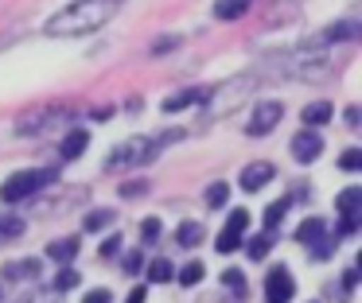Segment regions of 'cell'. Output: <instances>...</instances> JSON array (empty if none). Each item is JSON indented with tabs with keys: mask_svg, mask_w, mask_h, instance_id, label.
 Masks as SVG:
<instances>
[{
	"mask_svg": "<svg viewBox=\"0 0 362 303\" xmlns=\"http://www.w3.org/2000/svg\"><path fill=\"white\" fill-rule=\"evenodd\" d=\"M121 0H74V4H66L63 12H55L47 20V35H90V31L105 28V23L117 16Z\"/></svg>",
	"mask_w": 362,
	"mask_h": 303,
	"instance_id": "1",
	"label": "cell"
},
{
	"mask_svg": "<svg viewBox=\"0 0 362 303\" xmlns=\"http://www.w3.org/2000/svg\"><path fill=\"white\" fill-rule=\"evenodd\" d=\"M253 82H257L253 74H238V78H230L226 85H218V90H206L203 113H206V117H226V113H234V109L242 105L245 97H250Z\"/></svg>",
	"mask_w": 362,
	"mask_h": 303,
	"instance_id": "2",
	"label": "cell"
},
{
	"mask_svg": "<svg viewBox=\"0 0 362 303\" xmlns=\"http://www.w3.org/2000/svg\"><path fill=\"white\" fill-rule=\"evenodd\" d=\"M47 183H55V171L47 167H28V171H16L0 183V202H20V198H32L35 191H43Z\"/></svg>",
	"mask_w": 362,
	"mask_h": 303,
	"instance_id": "3",
	"label": "cell"
},
{
	"mask_svg": "<svg viewBox=\"0 0 362 303\" xmlns=\"http://www.w3.org/2000/svg\"><path fill=\"white\" fill-rule=\"evenodd\" d=\"M148 155H156V144H152L148 136H129L125 144L113 148V155L105 160V167H110V171H121V167H133V163H144Z\"/></svg>",
	"mask_w": 362,
	"mask_h": 303,
	"instance_id": "4",
	"label": "cell"
},
{
	"mask_svg": "<svg viewBox=\"0 0 362 303\" xmlns=\"http://www.w3.org/2000/svg\"><path fill=\"white\" fill-rule=\"evenodd\" d=\"M335 210L343 214V222H339V233H354L358 230V214H362V186H346V191H339L335 198Z\"/></svg>",
	"mask_w": 362,
	"mask_h": 303,
	"instance_id": "5",
	"label": "cell"
},
{
	"mask_svg": "<svg viewBox=\"0 0 362 303\" xmlns=\"http://www.w3.org/2000/svg\"><path fill=\"white\" fill-rule=\"evenodd\" d=\"M245 230H250V210H234V214L226 218V230L214 237V249H218V253H234V249L242 245Z\"/></svg>",
	"mask_w": 362,
	"mask_h": 303,
	"instance_id": "6",
	"label": "cell"
},
{
	"mask_svg": "<svg viewBox=\"0 0 362 303\" xmlns=\"http://www.w3.org/2000/svg\"><path fill=\"white\" fill-rule=\"evenodd\" d=\"M281 113H284L281 101H261V105L253 109L250 124H245V136H265V132H273L276 124H281Z\"/></svg>",
	"mask_w": 362,
	"mask_h": 303,
	"instance_id": "7",
	"label": "cell"
},
{
	"mask_svg": "<svg viewBox=\"0 0 362 303\" xmlns=\"http://www.w3.org/2000/svg\"><path fill=\"white\" fill-rule=\"evenodd\" d=\"M323 152V136L315 129H300L296 136H292V155H296V163H315Z\"/></svg>",
	"mask_w": 362,
	"mask_h": 303,
	"instance_id": "8",
	"label": "cell"
},
{
	"mask_svg": "<svg viewBox=\"0 0 362 303\" xmlns=\"http://www.w3.org/2000/svg\"><path fill=\"white\" fill-rule=\"evenodd\" d=\"M292 292H296V284H292V272L284 268V264H276V268L265 276V295H269V303H288Z\"/></svg>",
	"mask_w": 362,
	"mask_h": 303,
	"instance_id": "9",
	"label": "cell"
},
{
	"mask_svg": "<svg viewBox=\"0 0 362 303\" xmlns=\"http://www.w3.org/2000/svg\"><path fill=\"white\" fill-rule=\"evenodd\" d=\"M276 179V167L269 160H257V163H250V167L238 175V183H242V191H261L265 183H273Z\"/></svg>",
	"mask_w": 362,
	"mask_h": 303,
	"instance_id": "10",
	"label": "cell"
},
{
	"mask_svg": "<svg viewBox=\"0 0 362 303\" xmlns=\"http://www.w3.org/2000/svg\"><path fill=\"white\" fill-rule=\"evenodd\" d=\"M346 39H358V23H354V20L327 23V31H320L315 39H308V47H312V43H346Z\"/></svg>",
	"mask_w": 362,
	"mask_h": 303,
	"instance_id": "11",
	"label": "cell"
},
{
	"mask_svg": "<svg viewBox=\"0 0 362 303\" xmlns=\"http://www.w3.org/2000/svg\"><path fill=\"white\" fill-rule=\"evenodd\" d=\"M86 148H90V132L86 129H71L63 136V144H59V152H63V160H78Z\"/></svg>",
	"mask_w": 362,
	"mask_h": 303,
	"instance_id": "12",
	"label": "cell"
},
{
	"mask_svg": "<svg viewBox=\"0 0 362 303\" xmlns=\"http://www.w3.org/2000/svg\"><path fill=\"white\" fill-rule=\"evenodd\" d=\"M331 117H335V105H331V101H312V105H304L300 121H304L308 129H320V124H327Z\"/></svg>",
	"mask_w": 362,
	"mask_h": 303,
	"instance_id": "13",
	"label": "cell"
},
{
	"mask_svg": "<svg viewBox=\"0 0 362 303\" xmlns=\"http://www.w3.org/2000/svg\"><path fill=\"white\" fill-rule=\"evenodd\" d=\"M43 272V264L35 261V256H24V261H8L4 264V276L8 280H35Z\"/></svg>",
	"mask_w": 362,
	"mask_h": 303,
	"instance_id": "14",
	"label": "cell"
},
{
	"mask_svg": "<svg viewBox=\"0 0 362 303\" xmlns=\"http://www.w3.org/2000/svg\"><path fill=\"white\" fill-rule=\"evenodd\" d=\"M320 237H327V222H323V218H304V222L296 225V241H300V245H315Z\"/></svg>",
	"mask_w": 362,
	"mask_h": 303,
	"instance_id": "15",
	"label": "cell"
},
{
	"mask_svg": "<svg viewBox=\"0 0 362 303\" xmlns=\"http://www.w3.org/2000/svg\"><path fill=\"white\" fill-rule=\"evenodd\" d=\"M78 249H82L78 237H63V241H51V245H47V256L55 264H71L74 256H78Z\"/></svg>",
	"mask_w": 362,
	"mask_h": 303,
	"instance_id": "16",
	"label": "cell"
},
{
	"mask_svg": "<svg viewBox=\"0 0 362 303\" xmlns=\"http://www.w3.org/2000/svg\"><path fill=\"white\" fill-rule=\"evenodd\" d=\"M206 97V90H183V93H172V97H164V113H180V109H187V105H195V101H203Z\"/></svg>",
	"mask_w": 362,
	"mask_h": 303,
	"instance_id": "17",
	"label": "cell"
},
{
	"mask_svg": "<svg viewBox=\"0 0 362 303\" xmlns=\"http://www.w3.org/2000/svg\"><path fill=\"white\" fill-rule=\"evenodd\" d=\"M250 12V0H214V20H242Z\"/></svg>",
	"mask_w": 362,
	"mask_h": 303,
	"instance_id": "18",
	"label": "cell"
},
{
	"mask_svg": "<svg viewBox=\"0 0 362 303\" xmlns=\"http://www.w3.org/2000/svg\"><path fill=\"white\" fill-rule=\"evenodd\" d=\"M203 237H206V230L199 222H180V230H175V241H180L183 249H195V245H203Z\"/></svg>",
	"mask_w": 362,
	"mask_h": 303,
	"instance_id": "19",
	"label": "cell"
},
{
	"mask_svg": "<svg viewBox=\"0 0 362 303\" xmlns=\"http://www.w3.org/2000/svg\"><path fill=\"white\" fill-rule=\"evenodd\" d=\"M148 280H152V284H168V280H175V268H172V261H164V256H156V261L148 264Z\"/></svg>",
	"mask_w": 362,
	"mask_h": 303,
	"instance_id": "20",
	"label": "cell"
},
{
	"mask_svg": "<svg viewBox=\"0 0 362 303\" xmlns=\"http://www.w3.org/2000/svg\"><path fill=\"white\" fill-rule=\"evenodd\" d=\"M24 233V218L20 214H0V241H12Z\"/></svg>",
	"mask_w": 362,
	"mask_h": 303,
	"instance_id": "21",
	"label": "cell"
},
{
	"mask_svg": "<svg viewBox=\"0 0 362 303\" xmlns=\"http://www.w3.org/2000/svg\"><path fill=\"white\" fill-rule=\"evenodd\" d=\"M175 276H180V284H183V287H195L199 280L206 276V268H203V264H199V261H191V264H183V268L175 272Z\"/></svg>",
	"mask_w": 362,
	"mask_h": 303,
	"instance_id": "22",
	"label": "cell"
},
{
	"mask_svg": "<svg viewBox=\"0 0 362 303\" xmlns=\"http://www.w3.org/2000/svg\"><path fill=\"white\" fill-rule=\"evenodd\" d=\"M288 202H292V198H276L273 206L265 210V230H276V225H281V218L288 214Z\"/></svg>",
	"mask_w": 362,
	"mask_h": 303,
	"instance_id": "23",
	"label": "cell"
},
{
	"mask_svg": "<svg viewBox=\"0 0 362 303\" xmlns=\"http://www.w3.org/2000/svg\"><path fill=\"white\" fill-rule=\"evenodd\" d=\"M105 225H113V210H94V214H86V222H82V230L98 233V230H105Z\"/></svg>",
	"mask_w": 362,
	"mask_h": 303,
	"instance_id": "24",
	"label": "cell"
},
{
	"mask_svg": "<svg viewBox=\"0 0 362 303\" xmlns=\"http://www.w3.org/2000/svg\"><path fill=\"white\" fill-rule=\"evenodd\" d=\"M226 198H230V183H211L206 186V206H226Z\"/></svg>",
	"mask_w": 362,
	"mask_h": 303,
	"instance_id": "25",
	"label": "cell"
},
{
	"mask_svg": "<svg viewBox=\"0 0 362 303\" xmlns=\"http://www.w3.org/2000/svg\"><path fill=\"white\" fill-rule=\"evenodd\" d=\"M269 249H273V237H269V230H265L261 237H253V241H250V261H265Z\"/></svg>",
	"mask_w": 362,
	"mask_h": 303,
	"instance_id": "26",
	"label": "cell"
},
{
	"mask_svg": "<svg viewBox=\"0 0 362 303\" xmlns=\"http://www.w3.org/2000/svg\"><path fill=\"white\" fill-rule=\"evenodd\" d=\"M55 287H59V292H71V287H78V272H74L71 264H63V272L55 276Z\"/></svg>",
	"mask_w": 362,
	"mask_h": 303,
	"instance_id": "27",
	"label": "cell"
},
{
	"mask_svg": "<svg viewBox=\"0 0 362 303\" xmlns=\"http://www.w3.org/2000/svg\"><path fill=\"white\" fill-rule=\"evenodd\" d=\"M339 167H343V171H358L362 167V152H358V148L343 152V155H339Z\"/></svg>",
	"mask_w": 362,
	"mask_h": 303,
	"instance_id": "28",
	"label": "cell"
},
{
	"mask_svg": "<svg viewBox=\"0 0 362 303\" xmlns=\"http://www.w3.org/2000/svg\"><path fill=\"white\" fill-rule=\"evenodd\" d=\"M222 284H226V287H234L238 295L245 292V276H242L238 268H226V272H222Z\"/></svg>",
	"mask_w": 362,
	"mask_h": 303,
	"instance_id": "29",
	"label": "cell"
},
{
	"mask_svg": "<svg viewBox=\"0 0 362 303\" xmlns=\"http://www.w3.org/2000/svg\"><path fill=\"white\" fill-rule=\"evenodd\" d=\"M331 253H335V241H327V237H320V241L312 245V256H315V261H327Z\"/></svg>",
	"mask_w": 362,
	"mask_h": 303,
	"instance_id": "30",
	"label": "cell"
},
{
	"mask_svg": "<svg viewBox=\"0 0 362 303\" xmlns=\"http://www.w3.org/2000/svg\"><path fill=\"white\" fill-rule=\"evenodd\" d=\"M141 237H144V241L160 237V218H144V222H141Z\"/></svg>",
	"mask_w": 362,
	"mask_h": 303,
	"instance_id": "31",
	"label": "cell"
},
{
	"mask_svg": "<svg viewBox=\"0 0 362 303\" xmlns=\"http://www.w3.org/2000/svg\"><path fill=\"white\" fill-rule=\"evenodd\" d=\"M82 303H113V295H110V287H94V292L82 295Z\"/></svg>",
	"mask_w": 362,
	"mask_h": 303,
	"instance_id": "32",
	"label": "cell"
},
{
	"mask_svg": "<svg viewBox=\"0 0 362 303\" xmlns=\"http://www.w3.org/2000/svg\"><path fill=\"white\" fill-rule=\"evenodd\" d=\"M144 191H148V183H141V179H133V183L121 186V194H125V198H136V194H144Z\"/></svg>",
	"mask_w": 362,
	"mask_h": 303,
	"instance_id": "33",
	"label": "cell"
},
{
	"mask_svg": "<svg viewBox=\"0 0 362 303\" xmlns=\"http://www.w3.org/2000/svg\"><path fill=\"white\" fill-rule=\"evenodd\" d=\"M117 253H121V237L113 233V237L102 241V256H117Z\"/></svg>",
	"mask_w": 362,
	"mask_h": 303,
	"instance_id": "34",
	"label": "cell"
},
{
	"mask_svg": "<svg viewBox=\"0 0 362 303\" xmlns=\"http://www.w3.org/2000/svg\"><path fill=\"white\" fill-rule=\"evenodd\" d=\"M172 47H180V39H175V35H168V39H160V43L152 47V54H164V51H172Z\"/></svg>",
	"mask_w": 362,
	"mask_h": 303,
	"instance_id": "35",
	"label": "cell"
},
{
	"mask_svg": "<svg viewBox=\"0 0 362 303\" xmlns=\"http://www.w3.org/2000/svg\"><path fill=\"white\" fill-rule=\"evenodd\" d=\"M148 299V287H133V292H129V299L125 303H144Z\"/></svg>",
	"mask_w": 362,
	"mask_h": 303,
	"instance_id": "36",
	"label": "cell"
},
{
	"mask_svg": "<svg viewBox=\"0 0 362 303\" xmlns=\"http://www.w3.org/2000/svg\"><path fill=\"white\" fill-rule=\"evenodd\" d=\"M354 284H358V268H346L343 272V287H354Z\"/></svg>",
	"mask_w": 362,
	"mask_h": 303,
	"instance_id": "37",
	"label": "cell"
}]
</instances>
